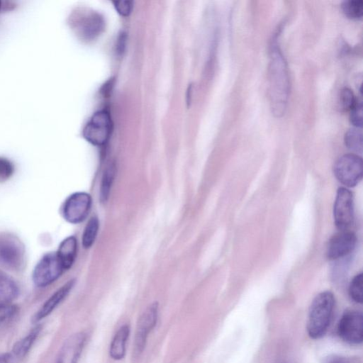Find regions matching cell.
Wrapping results in <instances>:
<instances>
[{"instance_id":"3","label":"cell","mask_w":363,"mask_h":363,"mask_svg":"<svg viewBox=\"0 0 363 363\" xmlns=\"http://www.w3.org/2000/svg\"><path fill=\"white\" fill-rule=\"evenodd\" d=\"M26 263L25 247L19 238L11 233H0V264L12 271H19Z\"/></svg>"},{"instance_id":"19","label":"cell","mask_w":363,"mask_h":363,"mask_svg":"<svg viewBox=\"0 0 363 363\" xmlns=\"http://www.w3.org/2000/svg\"><path fill=\"white\" fill-rule=\"evenodd\" d=\"M116 173V167L114 162L110 163L104 170L100 186V199L102 202H106L109 197Z\"/></svg>"},{"instance_id":"18","label":"cell","mask_w":363,"mask_h":363,"mask_svg":"<svg viewBox=\"0 0 363 363\" xmlns=\"http://www.w3.org/2000/svg\"><path fill=\"white\" fill-rule=\"evenodd\" d=\"M18 287L10 277L0 273V304L11 303L18 295Z\"/></svg>"},{"instance_id":"30","label":"cell","mask_w":363,"mask_h":363,"mask_svg":"<svg viewBox=\"0 0 363 363\" xmlns=\"http://www.w3.org/2000/svg\"><path fill=\"white\" fill-rule=\"evenodd\" d=\"M125 33H122L119 38L117 43V51L119 53H121L124 50L125 48Z\"/></svg>"},{"instance_id":"22","label":"cell","mask_w":363,"mask_h":363,"mask_svg":"<svg viewBox=\"0 0 363 363\" xmlns=\"http://www.w3.org/2000/svg\"><path fill=\"white\" fill-rule=\"evenodd\" d=\"M341 8L345 15L349 18L359 20L362 18L363 1L362 0L345 1Z\"/></svg>"},{"instance_id":"26","label":"cell","mask_w":363,"mask_h":363,"mask_svg":"<svg viewBox=\"0 0 363 363\" xmlns=\"http://www.w3.org/2000/svg\"><path fill=\"white\" fill-rule=\"evenodd\" d=\"M362 102H356L350 110V120L355 128H361L362 126Z\"/></svg>"},{"instance_id":"15","label":"cell","mask_w":363,"mask_h":363,"mask_svg":"<svg viewBox=\"0 0 363 363\" xmlns=\"http://www.w3.org/2000/svg\"><path fill=\"white\" fill-rule=\"evenodd\" d=\"M130 328L128 324L121 325L114 334L109 346V356L111 359L119 361L126 354V344L130 335Z\"/></svg>"},{"instance_id":"32","label":"cell","mask_w":363,"mask_h":363,"mask_svg":"<svg viewBox=\"0 0 363 363\" xmlns=\"http://www.w3.org/2000/svg\"><path fill=\"white\" fill-rule=\"evenodd\" d=\"M191 92H192V86L191 84L189 86V89L187 90V103L189 104L191 102Z\"/></svg>"},{"instance_id":"20","label":"cell","mask_w":363,"mask_h":363,"mask_svg":"<svg viewBox=\"0 0 363 363\" xmlns=\"http://www.w3.org/2000/svg\"><path fill=\"white\" fill-rule=\"evenodd\" d=\"M99 228V221L97 217H92L86 225L82 238V245L88 249L92 246L96 238Z\"/></svg>"},{"instance_id":"7","label":"cell","mask_w":363,"mask_h":363,"mask_svg":"<svg viewBox=\"0 0 363 363\" xmlns=\"http://www.w3.org/2000/svg\"><path fill=\"white\" fill-rule=\"evenodd\" d=\"M111 120L108 112L99 111L93 114L85 125L82 135L90 143L102 145L108 140L111 131Z\"/></svg>"},{"instance_id":"17","label":"cell","mask_w":363,"mask_h":363,"mask_svg":"<svg viewBox=\"0 0 363 363\" xmlns=\"http://www.w3.org/2000/svg\"><path fill=\"white\" fill-rule=\"evenodd\" d=\"M70 23L77 31L86 36H91L100 31L102 21L99 16H91L85 19L77 18L73 15L70 18Z\"/></svg>"},{"instance_id":"6","label":"cell","mask_w":363,"mask_h":363,"mask_svg":"<svg viewBox=\"0 0 363 363\" xmlns=\"http://www.w3.org/2000/svg\"><path fill=\"white\" fill-rule=\"evenodd\" d=\"M64 271L56 252L47 253L35 266L33 281L38 287H46L57 280Z\"/></svg>"},{"instance_id":"9","label":"cell","mask_w":363,"mask_h":363,"mask_svg":"<svg viewBox=\"0 0 363 363\" xmlns=\"http://www.w3.org/2000/svg\"><path fill=\"white\" fill-rule=\"evenodd\" d=\"M335 226L341 230H347L354 221V201L352 193L345 187L337 191L333 206Z\"/></svg>"},{"instance_id":"8","label":"cell","mask_w":363,"mask_h":363,"mask_svg":"<svg viewBox=\"0 0 363 363\" xmlns=\"http://www.w3.org/2000/svg\"><path fill=\"white\" fill-rule=\"evenodd\" d=\"M337 334L345 342L358 345L363 340V315L362 312L349 309L345 311L337 324Z\"/></svg>"},{"instance_id":"25","label":"cell","mask_w":363,"mask_h":363,"mask_svg":"<svg viewBox=\"0 0 363 363\" xmlns=\"http://www.w3.org/2000/svg\"><path fill=\"white\" fill-rule=\"evenodd\" d=\"M14 165L8 158L0 157V182L11 178L14 172Z\"/></svg>"},{"instance_id":"33","label":"cell","mask_w":363,"mask_h":363,"mask_svg":"<svg viewBox=\"0 0 363 363\" xmlns=\"http://www.w3.org/2000/svg\"><path fill=\"white\" fill-rule=\"evenodd\" d=\"M1 9H2V1L0 0V12L1 11Z\"/></svg>"},{"instance_id":"5","label":"cell","mask_w":363,"mask_h":363,"mask_svg":"<svg viewBox=\"0 0 363 363\" xmlns=\"http://www.w3.org/2000/svg\"><path fill=\"white\" fill-rule=\"evenodd\" d=\"M159 315V304L150 303L138 318L133 341V354L138 357L144 351L147 338L157 325Z\"/></svg>"},{"instance_id":"24","label":"cell","mask_w":363,"mask_h":363,"mask_svg":"<svg viewBox=\"0 0 363 363\" xmlns=\"http://www.w3.org/2000/svg\"><path fill=\"white\" fill-rule=\"evenodd\" d=\"M356 99L352 90L349 88L345 87L340 91L338 97L339 108L342 111H348L356 104Z\"/></svg>"},{"instance_id":"16","label":"cell","mask_w":363,"mask_h":363,"mask_svg":"<svg viewBox=\"0 0 363 363\" xmlns=\"http://www.w3.org/2000/svg\"><path fill=\"white\" fill-rule=\"evenodd\" d=\"M77 253V240L74 236H69L61 242L56 255L65 270L69 269L72 266Z\"/></svg>"},{"instance_id":"29","label":"cell","mask_w":363,"mask_h":363,"mask_svg":"<svg viewBox=\"0 0 363 363\" xmlns=\"http://www.w3.org/2000/svg\"><path fill=\"white\" fill-rule=\"evenodd\" d=\"M16 4L14 1H2V9L1 11L7 12L15 9Z\"/></svg>"},{"instance_id":"11","label":"cell","mask_w":363,"mask_h":363,"mask_svg":"<svg viewBox=\"0 0 363 363\" xmlns=\"http://www.w3.org/2000/svg\"><path fill=\"white\" fill-rule=\"evenodd\" d=\"M87 337V333L82 331L70 335L62 345L55 363H77Z\"/></svg>"},{"instance_id":"2","label":"cell","mask_w":363,"mask_h":363,"mask_svg":"<svg viewBox=\"0 0 363 363\" xmlns=\"http://www.w3.org/2000/svg\"><path fill=\"white\" fill-rule=\"evenodd\" d=\"M335 306V297L331 291L318 294L312 301L307 320V332L313 339L322 337L329 327Z\"/></svg>"},{"instance_id":"28","label":"cell","mask_w":363,"mask_h":363,"mask_svg":"<svg viewBox=\"0 0 363 363\" xmlns=\"http://www.w3.org/2000/svg\"><path fill=\"white\" fill-rule=\"evenodd\" d=\"M116 10L121 16H128L133 9V1H116L113 2Z\"/></svg>"},{"instance_id":"31","label":"cell","mask_w":363,"mask_h":363,"mask_svg":"<svg viewBox=\"0 0 363 363\" xmlns=\"http://www.w3.org/2000/svg\"><path fill=\"white\" fill-rule=\"evenodd\" d=\"M328 363H350L346 359L342 357H336L331 359Z\"/></svg>"},{"instance_id":"10","label":"cell","mask_w":363,"mask_h":363,"mask_svg":"<svg viewBox=\"0 0 363 363\" xmlns=\"http://www.w3.org/2000/svg\"><path fill=\"white\" fill-rule=\"evenodd\" d=\"M92 205L91 196L86 192H75L65 201L62 213L69 223L77 224L87 217Z\"/></svg>"},{"instance_id":"27","label":"cell","mask_w":363,"mask_h":363,"mask_svg":"<svg viewBox=\"0 0 363 363\" xmlns=\"http://www.w3.org/2000/svg\"><path fill=\"white\" fill-rule=\"evenodd\" d=\"M18 311L16 306L11 303L0 304V325L11 318Z\"/></svg>"},{"instance_id":"23","label":"cell","mask_w":363,"mask_h":363,"mask_svg":"<svg viewBox=\"0 0 363 363\" xmlns=\"http://www.w3.org/2000/svg\"><path fill=\"white\" fill-rule=\"evenodd\" d=\"M362 285H363V274L359 273L357 274L351 281L348 293L349 296L352 301L356 303H362Z\"/></svg>"},{"instance_id":"14","label":"cell","mask_w":363,"mask_h":363,"mask_svg":"<svg viewBox=\"0 0 363 363\" xmlns=\"http://www.w3.org/2000/svg\"><path fill=\"white\" fill-rule=\"evenodd\" d=\"M75 284L74 279H70L55 291L43 304L33 317L37 323L48 316L68 296Z\"/></svg>"},{"instance_id":"1","label":"cell","mask_w":363,"mask_h":363,"mask_svg":"<svg viewBox=\"0 0 363 363\" xmlns=\"http://www.w3.org/2000/svg\"><path fill=\"white\" fill-rule=\"evenodd\" d=\"M269 67L270 96L273 112L277 116L284 112L289 94V78L284 59L273 43Z\"/></svg>"},{"instance_id":"12","label":"cell","mask_w":363,"mask_h":363,"mask_svg":"<svg viewBox=\"0 0 363 363\" xmlns=\"http://www.w3.org/2000/svg\"><path fill=\"white\" fill-rule=\"evenodd\" d=\"M357 242L355 234L347 230H341L334 235L326 247V256L329 259L343 257L354 249Z\"/></svg>"},{"instance_id":"13","label":"cell","mask_w":363,"mask_h":363,"mask_svg":"<svg viewBox=\"0 0 363 363\" xmlns=\"http://www.w3.org/2000/svg\"><path fill=\"white\" fill-rule=\"evenodd\" d=\"M41 330V325H36L23 338L13 345L9 352L0 355V363H18L28 353Z\"/></svg>"},{"instance_id":"4","label":"cell","mask_w":363,"mask_h":363,"mask_svg":"<svg viewBox=\"0 0 363 363\" xmlns=\"http://www.w3.org/2000/svg\"><path fill=\"white\" fill-rule=\"evenodd\" d=\"M333 172L341 184L347 187H354L362 179V159L352 153L343 155L335 162Z\"/></svg>"},{"instance_id":"21","label":"cell","mask_w":363,"mask_h":363,"mask_svg":"<svg viewBox=\"0 0 363 363\" xmlns=\"http://www.w3.org/2000/svg\"><path fill=\"white\" fill-rule=\"evenodd\" d=\"M345 144L347 147L354 152H362V132L358 128L349 129L345 135Z\"/></svg>"}]
</instances>
